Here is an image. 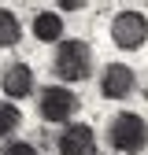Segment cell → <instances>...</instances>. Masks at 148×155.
I'll return each mask as SVG.
<instances>
[{"instance_id": "6da1fadb", "label": "cell", "mask_w": 148, "mask_h": 155, "mask_svg": "<svg viewBox=\"0 0 148 155\" xmlns=\"http://www.w3.org/2000/svg\"><path fill=\"white\" fill-rule=\"evenodd\" d=\"M92 70V48L78 37H67V41L56 45V55H52V74L59 81H85Z\"/></svg>"}, {"instance_id": "7a4b0ae2", "label": "cell", "mask_w": 148, "mask_h": 155, "mask_svg": "<svg viewBox=\"0 0 148 155\" xmlns=\"http://www.w3.org/2000/svg\"><path fill=\"white\" fill-rule=\"evenodd\" d=\"M107 144L122 155H137L148 148V122L137 111H119L107 122Z\"/></svg>"}, {"instance_id": "3957f363", "label": "cell", "mask_w": 148, "mask_h": 155, "mask_svg": "<svg viewBox=\"0 0 148 155\" xmlns=\"http://www.w3.org/2000/svg\"><path fill=\"white\" fill-rule=\"evenodd\" d=\"M111 41L119 48H126V52L141 48L148 41V15L144 11H119L111 18Z\"/></svg>"}, {"instance_id": "277c9868", "label": "cell", "mask_w": 148, "mask_h": 155, "mask_svg": "<svg viewBox=\"0 0 148 155\" xmlns=\"http://www.w3.org/2000/svg\"><path fill=\"white\" fill-rule=\"evenodd\" d=\"M37 111H41L45 122H70L74 111H78V96H74L67 85H48L37 96Z\"/></svg>"}, {"instance_id": "5b68a950", "label": "cell", "mask_w": 148, "mask_h": 155, "mask_svg": "<svg viewBox=\"0 0 148 155\" xmlns=\"http://www.w3.org/2000/svg\"><path fill=\"white\" fill-rule=\"evenodd\" d=\"M133 89H137V74L126 63H107L100 70V96L104 100H126V96H133Z\"/></svg>"}, {"instance_id": "8992f818", "label": "cell", "mask_w": 148, "mask_h": 155, "mask_svg": "<svg viewBox=\"0 0 148 155\" xmlns=\"http://www.w3.org/2000/svg\"><path fill=\"white\" fill-rule=\"evenodd\" d=\"M59 155H96V133L85 122H70L59 133Z\"/></svg>"}, {"instance_id": "52a82bcc", "label": "cell", "mask_w": 148, "mask_h": 155, "mask_svg": "<svg viewBox=\"0 0 148 155\" xmlns=\"http://www.w3.org/2000/svg\"><path fill=\"white\" fill-rule=\"evenodd\" d=\"M0 89H4V96L15 104V100H26V96L33 92V70L26 63H8L4 74H0Z\"/></svg>"}, {"instance_id": "ba28073f", "label": "cell", "mask_w": 148, "mask_h": 155, "mask_svg": "<svg viewBox=\"0 0 148 155\" xmlns=\"http://www.w3.org/2000/svg\"><path fill=\"white\" fill-rule=\"evenodd\" d=\"M33 37L37 41H45V45H59L63 41V18L59 11H41L33 18Z\"/></svg>"}, {"instance_id": "9c48e42d", "label": "cell", "mask_w": 148, "mask_h": 155, "mask_svg": "<svg viewBox=\"0 0 148 155\" xmlns=\"http://www.w3.org/2000/svg\"><path fill=\"white\" fill-rule=\"evenodd\" d=\"M22 41V22L15 18V11L0 8V48H15Z\"/></svg>"}, {"instance_id": "30bf717a", "label": "cell", "mask_w": 148, "mask_h": 155, "mask_svg": "<svg viewBox=\"0 0 148 155\" xmlns=\"http://www.w3.org/2000/svg\"><path fill=\"white\" fill-rule=\"evenodd\" d=\"M18 122H22V111H18L11 100H4V104H0V140L11 137V133L18 129Z\"/></svg>"}, {"instance_id": "8fae6325", "label": "cell", "mask_w": 148, "mask_h": 155, "mask_svg": "<svg viewBox=\"0 0 148 155\" xmlns=\"http://www.w3.org/2000/svg\"><path fill=\"white\" fill-rule=\"evenodd\" d=\"M0 155H41L33 144H26V140H11V144H4V151Z\"/></svg>"}]
</instances>
